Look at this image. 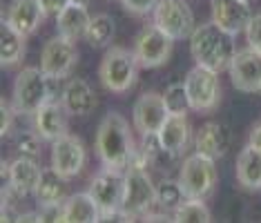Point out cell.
Wrapping results in <instances>:
<instances>
[{"label": "cell", "mask_w": 261, "mask_h": 223, "mask_svg": "<svg viewBox=\"0 0 261 223\" xmlns=\"http://www.w3.org/2000/svg\"><path fill=\"white\" fill-rule=\"evenodd\" d=\"M94 148H96V156L103 163V168L127 172L136 145L132 141L127 121L118 112H108L103 116V121L98 123Z\"/></svg>", "instance_id": "1"}, {"label": "cell", "mask_w": 261, "mask_h": 223, "mask_svg": "<svg viewBox=\"0 0 261 223\" xmlns=\"http://www.w3.org/2000/svg\"><path fill=\"white\" fill-rule=\"evenodd\" d=\"M232 38V34L221 29L215 20L203 22V25L194 27L192 36H190V54H192L197 65L215 69L221 74L230 67L237 51Z\"/></svg>", "instance_id": "2"}, {"label": "cell", "mask_w": 261, "mask_h": 223, "mask_svg": "<svg viewBox=\"0 0 261 223\" xmlns=\"http://www.w3.org/2000/svg\"><path fill=\"white\" fill-rule=\"evenodd\" d=\"M61 78H51L40 67H22L14 80L11 105L22 116H34L40 105H45L47 101H61Z\"/></svg>", "instance_id": "3"}, {"label": "cell", "mask_w": 261, "mask_h": 223, "mask_svg": "<svg viewBox=\"0 0 261 223\" xmlns=\"http://www.w3.org/2000/svg\"><path fill=\"white\" fill-rule=\"evenodd\" d=\"M100 85L112 94H125L139 80V63L134 51L125 47H110L98 65Z\"/></svg>", "instance_id": "4"}, {"label": "cell", "mask_w": 261, "mask_h": 223, "mask_svg": "<svg viewBox=\"0 0 261 223\" xmlns=\"http://www.w3.org/2000/svg\"><path fill=\"white\" fill-rule=\"evenodd\" d=\"M87 192L98 205L100 221H116V219L125 221V216L121 214V203L123 197H125V172L103 168L92 179Z\"/></svg>", "instance_id": "5"}, {"label": "cell", "mask_w": 261, "mask_h": 223, "mask_svg": "<svg viewBox=\"0 0 261 223\" xmlns=\"http://www.w3.org/2000/svg\"><path fill=\"white\" fill-rule=\"evenodd\" d=\"M217 179L219 177H217L215 158L201 154V152H194L192 156H188L179 172V183L188 199L210 197L217 185Z\"/></svg>", "instance_id": "6"}, {"label": "cell", "mask_w": 261, "mask_h": 223, "mask_svg": "<svg viewBox=\"0 0 261 223\" xmlns=\"http://www.w3.org/2000/svg\"><path fill=\"white\" fill-rule=\"evenodd\" d=\"M156 205V185L147 177V170H127L125 172V197L121 203V214L125 221L150 214Z\"/></svg>", "instance_id": "7"}, {"label": "cell", "mask_w": 261, "mask_h": 223, "mask_svg": "<svg viewBox=\"0 0 261 223\" xmlns=\"http://www.w3.org/2000/svg\"><path fill=\"white\" fill-rule=\"evenodd\" d=\"M186 90H188V98L194 112H212L219 107L221 103V80H219V72L207 67H192L186 76Z\"/></svg>", "instance_id": "8"}, {"label": "cell", "mask_w": 261, "mask_h": 223, "mask_svg": "<svg viewBox=\"0 0 261 223\" xmlns=\"http://www.w3.org/2000/svg\"><path fill=\"white\" fill-rule=\"evenodd\" d=\"M176 40H172L163 29L156 25H147L139 32V36L134 40V56L139 67L143 69H156L163 67L172 56V47Z\"/></svg>", "instance_id": "9"}, {"label": "cell", "mask_w": 261, "mask_h": 223, "mask_svg": "<svg viewBox=\"0 0 261 223\" xmlns=\"http://www.w3.org/2000/svg\"><path fill=\"white\" fill-rule=\"evenodd\" d=\"M152 20L172 40L190 38L194 32V11L188 0H159L152 11Z\"/></svg>", "instance_id": "10"}, {"label": "cell", "mask_w": 261, "mask_h": 223, "mask_svg": "<svg viewBox=\"0 0 261 223\" xmlns=\"http://www.w3.org/2000/svg\"><path fill=\"white\" fill-rule=\"evenodd\" d=\"M76 61H79V51L74 47V40L65 38L61 34L47 40L40 51V69L51 78H67Z\"/></svg>", "instance_id": "11"}, {"label": "cell", "mask_w": 261, "mask_h": 223, "mask_svg": "<svg viewBox=\"0 0 261 223\" xmlns=\"http://www.w3.org/2000/svg\"><path fill=\"white\" fill-rule=\"evenodd\" d=\"M230 80L239 92L254 94L261 92V54L250 45L237 49L228 67Z\"/></svg>", "instance_id": "12"}, {"label": "cell", "mask_w": 261, "mask_h": 223, "mask_svg": "<svg viewBox=\"0 0 261 223\" xmlns=\"http://www.w3.org/2000/svg\"><path fill=\"white\" fill-rule=\"evenodd\" d=\"M87 163V152L85 145L79 136L65 134V136L56 138L51 145V168L58 170L63 177L72 179L79 177Z\"/></svg>", "instance_id": "13"}, {"label": "cell", "mask_w": 261, "mask_h": 223, "mask_svg": "<svg viewBox=\"0 0 261 223\" xmlns=\"http://www.w3.org/2000/svg\"><path fill=\"white\" fill-rule=\"evenodd\" d=\"M134 127L139 134H159L161 125L168 119V107L163 103V94L156 92H145L139 96V101L134 103Z\"/></svg>", "instance_id": "14"}, {"label": "cell", "mask_w": 261, "mask_h": 223, "mask_svg": "<svg viewBox=\"0 0 261 223\" xmlns=\"http://www.w3.org/2000/svg\"><path fill=\"white\" fill-rule=\"evenodd\" d=\"M210 16L221 29L232 36L246 32L252 14L248 0H210Z\"/></svg>", "instance_id": "15"}, {"label": "cell", "mask_w": 261, "mask_h": 223, "mask_svg": "<svg viewBox=\"0 0 261 223\" xmlns=\"http://www.w3.org/2000/svg\"><path fill=\"white\" fill-rule=\"evenodd\" d=\"M67 107L63 105V101H47L45 105H40L38 112L34 114V130H36L43 141H51L69 134V119H67Z\"/></svg>", "instance_id": "16"}, {"label": "cell", "mask_w": 261, "mask_h": 223, "mask_svg": "<svg viewBox=\"0 0 261 223\" xmlns=\"http://www.w3.org/2000/svg\"><path fill=\"white\" fill-rule=\"evenodd\" d=\"M43 18L45 11L38 0H11L7 7V16H5V20L25 38H29L36 32Z\"/></svg>", "instance_id": "17"}, {"label": "cell", "mask_w": 261, "mask_h": 223, "mask_svg": "<svg viewBox=\"0 0 261 223\" xmlns=\"http://www.w3.org/2000/svg\"><path fill=\"white\" fill-rule=\"evenodd\" d=\"M63 105L67 107L69 114L74 116H87L96 109L98 96L94 87L85 78H69L67 85L63 87Z\"/></svg>", "instance_id": "18"}, {"label": "cell", "mask_w": 261, "mask_h": 223, "mask_svg": "<svg viewBox=\"0 0 261 223\" xmlns=\"http://www.w3.org/2000/svg\"><path fill=\"white\" fill-rule=\"evenodd\" d=\"M194 148L197 152L205 156H212L217 158H223L230 150V132L228 127H223L221 123H205V125L199 127L197 136H194Z\"/></svg>", "instance_id": "19"}, {"label": "cell", "mask_w": 261, "mask_h": 223, "mask_svg": "<svg viewBox=\"0 0 261 223\" xmlns=\"http://www.w3.org/2000/svg\"><path fill=\"white\" fill-rule=\"evenodd\" d=\"M9 172H11V187H14L16 197H27L36 192V185L40 181L43 170L38 168L36 158L20 156L9 163Z\"/></svg>", "instance_id": "20"}, {"label": "cell", "mask_w": 261, "mask_h": 223, "mask_svg": "<svg viewBox=\"0 0 261 223\" xmlns=\"http://www.w3.org/2000/svg\"><path fill=\"white\" fill-rule=\"evenodd\" d=\"M159 138H161L163 148L170 152L172 156H181L186 148L190 145V125L188 119L181 114H170L165 123L159 130Z\"/></svg>", "instance_id": "21"}, {"label": "cell", "mask_w": 261, "mask_h": 223, "mask_svg": "<svg viewBox=\"0 0 261 223\" xmlns=\"http://www.w3.org/2000/svg\"><path fill=\"white\" fill-rule=\"evenodd\" d=\"M234 170H237V181L243 190H250V192H257L261 190V150L252 148H243L237 156V163H234Z\"/></svg>", "instance_id": "22"}, {"label": "cell", "mask_w": 261, "mask_h": 223, "mask_svg": "<svg viewBox=\"0 0 261 223\" xmlns=\"http://www.w3.org/2000/svg\"><path fill=\"white\" fill-rule=\"evenodd\" d=\"M100 221V210L90 192H76L65 199L63 223H94Z\"/></svg>", "instance_id": "23"}, {"label": "cell", "mask_w": 261, "mask_h": 223, "mask_svg": "<svg viewBox=\"0 0 261 223\" xmlns=\"http://www.w3.org/2000/svg\"><path fill=\"white\" fill-rule=\"evenodd\" d=\"M92 16L87 14V7H81V5H72L69 3L61 14L56 16V29L58 34L69 40H79L85 38L87 25H90Z\"/></svg>", "instance_id": "24"}, {"label": "cell", "mask_w": 261, "mask_h": 223, "mask_svg": "<svg viewBox=\"0 0 261 223\" xmlns=\"http://www.w3.org/2000/svg\"><path fill=\"white\" fill-rule=\"evenodd\" d=\"M25 36L3 18V25H0V63H3V67H16L25 58Z\"/></svg>", "instance_id": "25"}, {"label": "cell", "mask_w": 261, "mask_h": 223, "mask_svg": "<svg viewBox=\"0 0 261 223\" xmlns=\"http://www.w3.org/2000/svg\"><path fill=\"white\" fill-rule=\"evenodd\" d=\"M67 177H63L58 170L49 168V170H43L40 174V181L36 185V197L38 203H56V201H65L67 199Z\"/></svg>", "instance_id": "26"}, {"label": "cell", "mask_w": 261, "mask_h": 223, "mask_svg": "<svg viewBox=\"0 0 261 223\" xmlns=\"http://www.w3.org/2000/svg\"><path fill=\"white\" fill-rule=\"evenodd\" d=\"M114 34H116L114 18H112L110 14H96L90 18L85 40H87V45L96 47V49H103V47H108L112 40H114Z\"/></svg>", "instance_id": "27"}, {"label": "cell", "mask_w": 261, "mask_h": 223, "mask_svg": "<svg viewBox=\"0 0 261 223\" xmlns=\"http://www.w3.org/2000/svg\"><path fill=\"white\" fill-rule=\"evenodd\" d=\"M172 214H174L176 223H207V221H212V212L207 210L203 199H186Z\"/></svg>", "instance_id": "28"}, {"label": "cell", "mask_w": 261, "mask_h": 223, "mask_svg": "<svg viewBox=\"0 0 261 223\" xmlns=\"http://www.w3.org/2000/svg\"><path fill=\"white\" fill-rule=\"evenodd\" d=\"M186 192H183V187L179 183V179H165L161 183L156 185V205H161L163 210H172L174 212L179 205L186 201Z\"/></svg>", "instance_id": "29"}, {"label": "cell", "mask_w": 261, "mask_h": 223, "mask_svg": "<svg viewBox=\"0 0 261 223\" xmlns=\"http://www.w3.org/2000/svg\"><path fill=\"white\" fill-rule=\"evenodd\" d=\"M163 103H165V107H168V114L188 116V112L192 109V105H190V98H188L186 83H172V85L165 87Z\"/></svg>", "instance_id": "30"}, {"label": "cell", "mask_w": 261, "mask_h": 223, "mask_svg": "<svg viewBox=\"0 0 261 223\" xmlns=\"http://www.w3.org/2000/svg\"><path fill=\"white\" fill-rule=\"evenodd\" d=\"M40 141L43 136L36 130H18L14 134V148L18 150L20 156L36 158L40 154Z\"/></svg>", "instance_id": "31"}, {"label": "cell", "mask_w": 261, "mask_h": 223, "mask_svg": "<svg viewBox=\"0 0 261 223\" xmlns=\"http://www.w3.org/2000/svg\"><path fill=\"white\" fill-rule=\"evenodd\" d=\"M38 216H40V221H63V216H65V201L40 203Z\"/></svg>", "instance_id": "32"}, {"label": "cell", "mask_w": 261, "mask_h": 223, "mask_svg": "<svg viewBox=\"0 0 261 223\" xmlns=\"http://www.w3.org/2000/svg\"><path fill=\"white\" fill-rule=\"evenodd\" d=\"M16 114H18V112L14 109V105H9L3 98V107H0V134H3V138H7L11 134V130H14V116Z\"/></svg>", "instance_id": "33"}, {"label": "cell", "mask_w": 261, "mask_h": 223, "mask_svg": "<svg viewBox=\"0 0 261 223\" xmlns=\"http://www.w3.org/2000/svg\"><path fill=\"white\" fill-rule=\"evenodd\" d=\"M159 0H121V5L125 7L129 14L134 16H147L152 14L154 7H156Z\"/></svg>", "instance_id": "34"}, {"label": "cell", "mask_w": 261, "mask_h": 223, "mask_svg": "<svg viewBox=\"0 0 261 223\" xmlns=\"http://www.w3.org/2000/svg\"><path fill=\"white\" fill-rule=\"evenodd\" d=\"M246 38H248V45L261 54V14L250 18V22L246 27Z\"/></svg>", "instance_id": "35"}, {"label": "cell", "mask_w": 261, "mask_h": 223, "mask_svg": "<svg viewBox=\"0 0 261 223\" xmlns=\"http://www.w3.org/2000/svg\"><path fill=\"white\" fill-rule=\"evenodd\" d=\"M40 7L45 11V18H49V16H58L61 11L69 5V0H38Z\"/></svg>", "instance_id": "36"}, {"label": "cell", "mask_w": 261, "mask_h": 223, "mask_svg": "<svg viewBox=\"0 0 261 223\" xmlns=\"http://www.w3.org/2000/svg\"><path fill=\"white\" fill-rule=\"evenodd\" d=\"M248 145H252V148L261 150V121L254 123L252 130H250V136H248Z\"/></svg>", "instance_id": "37"}, {"label": "cell", "mask_w": 261, "mask_h": 223, "mask_svg": "<svg viewBox=\"0 0 261 223\" xmlns=\"http://www.w3.org/2000/svg\"><path fill=\"white\" fill-rule=\"evenodd\" d=\"M72 5H81V7H87L90 5V0H69Z\"/></svg>", "instance_id": "38"}]
</instances>
